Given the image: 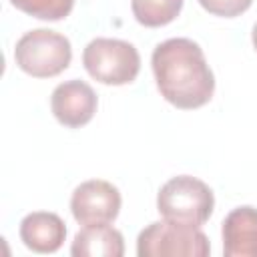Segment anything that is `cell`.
I'll list each match as a JSON object with an SVG mask.
<instances>
[{
	"label": "cell",
	"mask_w": 257,
	"mask_h": 257,
	"mask_svg": "<svg viewBox=\"0 0 257 257\" xmlns=\"http://www.w3.org/2000/svg\"><path fill=\"white\" fill-rule=\"evenodd\" d=\"M161 96L181 110L205 106L215 92V76L203 48L191 38H167L151 56Z\"/></svg>",
	"instance_id": "obj_1"
},
{
	"label": "cell",
	"mask_w": 257,
	"mask_h": 257,
	"mask_svg": "<svg viewBox=\"0 0 257 257\" xmlns=\"http://www.w3.org/2000/svg\"><path fill=\"white\" fill-rule=\"evenodd\" d=\"M213 209L215 195L211 187L193 175L171 177L157 193V211L169 221L201 227L209 221Z\"/></svg>",
	"instance_id": "obj_2"
},
{
	"label": "cell",
	"mask_w": 257,
	"mask_h": 257,
	"mask_svg": "<svg viewBox=\"0 0 257 257\" xmlns=\"http://www.w3.org/2000/svg\"><path fill=\"white\" fill-rule=\"evenodd\" d=\"M72 60L70 40L50 28L24 32L14 46L16 66L32 78H52L64 72Z\"/></svg>",
	"instance_id": "obj_3"
},
{
	"label": "cell",
	"mask_w": 257,
	"mask_h": 257,
	"mask_svg": "<svg viewBox=\"0 0 257 257\" xmlns=\"http://www.w3.org/2000/svg\"><path fill=\"white\" fill-rule=\"evenodd\" d=\"M82 66L100 84H131L141 70V54L135 44L120 38H94L82 50Z\"/></svg>",
	"instance_id": "obj_4"
},
{
	"label": "cell",
	"mask_w": 257,
	"mask_h": 257,
	"mask_svg": "<svg viewBox=\"0 0 257 257\" xmlns=\"http://www.w3.org/2000/svg\"><path fill=\"white\" fill-rule=\"evenodd\" d=\"M211 253L209 237L201 227L177 221H155L137 237L139 257H207Z\"/></svg>",
	"instance_id": "obj_5"
},
{
	"label": "cell",
	"mask_w": 257,
	"mask_h": 257,
	"mask_svg": "<svg viewBox=\"0 0 257 257\" xmlns=\"http://www.w3.org/2000/svg\"><path fill=\"white\" fill-rule=\"evenodd\" d=\"M120 191L104 179H88L70 195V213L82 227L110 225L120 213Z\"/></svg>",
	"instance_id": "obj_6"
},
{
	"label": "cell",
	"mask_w": 257,
	"mask_h": 257,
	"mask_svg": "<svg viewBox=\"0 0 257 257\" xmlns=\"http://www.w3.org/2000/svg\"><path fill=\"white\" fill-rule=\"evenodd\" d=\"M96 92L88 82L78 78L60 82L50 94V110L66 128H80L88 124L96 112Z\"/></svg>",
	"instance_id": "obj_7"
},
{
	"label": "cell",
	"mask_w": 257,
	"mask_h": 257,
	"mask_svg": "<svg viewBox=\"0 0 257 257\" xmlns=\"http://www.w3.org/2000/svg\"><path fill=\"white\" fill-rule=\"evenodd\" d=\"M225 257H257V209L243 205L233 209L221 225Z\"/></svg>",
	"instance_id": "obj_8"
},
{
	"label": "cell",
	"mask_w": 257,
	"mask_h": 257,
	"mask_svg": "<svg viewBox=\"0 0 257 257\" xmlns=\"http://www.w3.org/2000/svg\"><path fill=\"white\" fill-rule=\"evenodd\" d=\"M18 235L24 247L34 253H56L66 241V225L56 213L32 211L20 221Z\"/></svg>",
	"instance_id": "obj_9"
},
{
	"label": "cell",
	"mask_w": 257,
	"mask_h": 257,
	"mask_svg": "<svg viewBox=\"0 0 257 257\" xmlns=\"http://www.w3.org/2000/svg\"><path fill=\"white\" fill-rule=\"evenodd\" d=\"M72 257H122L124 239L112 225H86L82 227L70 245Z\"/></svg>",
	"instance_id": "obj_10"
},
{
	"label": "cell",
	"mask_w": 257,
	"mask_h": 257,
	"mask_svg": "<svg viewBox=\"0 0 257 257\" xmlns=\"http://www.w3.org/2000/svg\"><path fill=\"white\" fill-rule=\"evenodd\" d=\"M183 8V0H131L135 20L147 28H161L171 24Z\"/></svg>",
	"instance_id": "obj_11"
},
{
	"label": "cell",
	"mask_w": 257,
	"mask_h": 257,
	"mask_svg": "<svg viewBox=\"0 0 257 257\" xmlns=\"http://www.w3.org/2000/svg\"><path fill=\"white\" fill-rule=\"evenodd\" d=\"M10 4L32 18L48 22L66 18L74 8V0H10Z\"/></svg>",
	"instance_id": "obj_12"
},
{
	"label": "cell",
	"mask_w": 257,
	"mask_h": 257,
	"mask_svg": "<svg viewBox=\"0 0 257 257\" xmlns=\"http://www.w3.org/2000/svg\"><path fill=\"white\" fill-rule=\"evenodd\" d=\"M201 8L207 10L213 16L221 18H235L247 12L253 4V0H199Z\"/></svg>",
	"instance_id": "obj_13"
},
{
	"label": "cell",
	"mask_w": 257,
	"mask_h": 257,
	"mask_svg": "<svg viewBox=\"0 0 257 257\" xmlns=\"http://www.w3.org/2000/svg\"><path fill=\"white\" fill-rule=\"evenodd\" d=\"M251 42H253V46H255V50H257V22H255L253 28H251Z\"/></svg>",
	"instance_id": "obj_14"
}]
</instances>
